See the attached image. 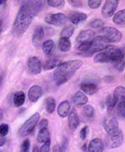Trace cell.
Masks as SVG:
<instances>
[{"label": "cell", "instance_id": "obj_14", "mask_svg": "<svg viewBox=\"0 0 125 152\" xmlns=\"http://www.w3.org/2000/svg\"><path fill=\"white\" fill-rule=\"evenodd\" d=\"M44 38V29L41 26H38L32 35V44L35 48H39L41 41Z\"/></svg>", "mask_w": 125, "mask_h": 152}, {"label": "cell", "instance_id": "obj_19", "mask_svg": "<svg viewBox=\"0 0 125 152\" xmlns=\"http://www.w3.org/2000/svg\"><path fill=\"white\" fill-rule=\"evenodd\" d=\"M94 35H95V32L92 30H89H89H84V31H81L79 33L76 40L80 44L83 43V42H88V41H90L92 39Z\"/></svg>", "mask_w": 125, "mask_h": 152}, {"label": "cell", "instance_id": "obj_26", "mask_svg": "<svg viewBox=\"0 0 125 152\" xmlns=\"http://www.w3.org/2000/svg\"><path fill=\"white\" fill-rule=\"evenodd\" d=\"M113 22L116 24L122 25L125 24V9L120 10L113 16Z\"/></svg>", "mask_w": 125, "mask_h": 152}, {"label": "cell", "instance_id": "obj_23", "mask_svg": "<svg viewBox=\"0 0 125 152\" xmlns=\"http://www.w3.org/2000/svg\"><path fill=\"white\" fill-rule=\"evenodd\" d=\"M60 60L56 57H50L48 58L46 63L44 64L43 65V69L44 70H52V69H55V67H57L59 64H60Z\"/></svg>", "mask_w": 125, "mask_h": 152}, {"label": "cell", "instance_id": "obj_34", "mask_svg": "<svg viewBox=\"0 0 125 152\" xmlns=\"http://www.w3.org/2000/svg\"><path fill=\"white\" fill-rule=\"evenodd\" d=\"M90 47H91V40H90V41H88V42L81 43V44L78 46V50L81 51V52H83V53L86 54V55H88V53H89V50H90Z\"/></svg>", "mask_w": 125, "mask_h": 152}, {"label": "cell", "instance_id": "obj_38", "mask_svg": "<svg viewBox=\"0 0 125 152\" xmlns=\"http://www.w3.org/2000/svg\"><path fill=\"white\" fill-rule=\"evenodd\" d=\"M9 132V126L7 124H0V135L2 136H7Z\"/></svg>", "mask_w": 125, "mask_h": 152}, {"label": "cell", "instance_id": "obj_48", "mask_svg": "<svg viewBox=\"0 0 125 152\" xmlns=\"http://www.w3.org/2000/svg\"><path fill=\"white\" fill-rule=\"evenodd\" d=\"M5 4H7V1H5V0H0V7L5 5Z\"/></svg>", "mask_w": 125, "mask_h": 152}, {"label": "cell", "instance_id": "obj_30", "mask_svg": "<svg viewBox=\"0 0 125 152\" xmlns=\"http://www.w3.org/2000/svg\"><path fill=\"white\" fill-rule=\"evenodd\" d=\"M74 31H75V29L72 25L64 28V30L61 31V38H66V39L71 38L73 36V34L74 33Z\"/></svg>", "mask_w": 125, "mask_h": 152}, {"label": "cell", "instance_id": "obj_44", "mask_svg": "<svg viewBox=\"0 0 125 152\" xmlns=\"http://www.w3.org/2000/svg\"><path fill=\"white\" fill-rule=\"evenodd\" d=\"M7 142V138L5 136H2V135H0V147H2L6 144Z\"/></svg>", "mask_w": 125, "mask_h": 152}, {"label": "cell", "instance_id": "obj_32", "mask_svg": "<svg viewBox=\"0 0 125 152\" xmlns=\"http://www.w3.org/2000/svg\"><path fill=\"white\" fill-rule=\"evenodd\" d=\"M116 114L119 117L125 119V102H119L116 105Z\"/></svg>", "mask_w": 125, "mask_h": 152}, {"label": "cell", "instance_id": "obj_9", "mask_svg": "<svg viewBox=\"0 0 125 152\" xmlns=\"http://www.w3.org/2000/svg\"><path fill=\"white\" fill-rule=\"evenodd\" d=\"M104 127H105V132L110 136L116 134L120 131L119 123H118V121H117V119L115 117H111V118L105 119L104 121Z\"/></svg>", "mask_w": 125, "mask_h": 152}, {"label": "cell", "instance_id": "obj_40", "mask_svg": "<svg viewBox=\"0 0 125 152\" xmlns=\"http://www.w3.org/2000/svg\"><path fill=\"white\" fill-rule=\"evenodd\" d=\"M49 149H50V140L43 143V145L39 149V152H49Z\"/></svg>", "mask_w": 125, "mask_h": 152}, {"label": "cell", "instance_id": "obj_41", "mask_svg": "<svg viewBox=\"0 0 125 152\" xmlns=\"http://www.w3.org/2000/svg\"><path fill=\"white\" fill-rule=\"evenodd\" d=\"M68 3L74 7H81L83 5V2L81 0H70Z\"/></svg>", "mask_w": 125, "mask_h": 152}, {"label": "cell", "instance_id": "obj_8", "mask_svg": "<svg viewBox=\"0 0 125 152\" xmlns=\"http://www.w3.org/2000/svg\"><path fill=\"white\" fill-rule=\"evenodd\" d=\"M103 32L105 33V37L109 40V42H120L122 37V34L119 30L111 26L104 28Z\"/></svg>", "mask_w": 125, "mask_h": 152}, {"label": "cell", "instance_id": "obj_1", "mask_svg": "<svg viewBox=\"0 0 125 152\" xmlns=\"http://www.w3.org/2000/svg\"><path fill=\"white\" fill-rule=\"evenodd\" d=\"M41 8L42 3L39 1L23 2L13 24L14 34L17 37L23 35L31 24L33 18L38 15Z\"/></svg>", "mask_w": 125, "mask_h": 152}, {"label": "cell", "instance_id": "obj_3", "mask_svg": "<svg viewBox=\"0 0 125 152\" xmlns=\"http://www.w3.org/2000/svg\"><path fill=\"white\" fill-rule=\"evenodd\" d=\"M107 63H112L115 67L121 72L125 66V53L120 48L115 46H108L104 51Z\"/></svg>", "mask_w": 125, "mask_h": 152}, {"label": "cell", "instance_id": "obj_27", "mask_svg": "<svg viewBox=\"0 0 125 152\" xmlns=\"http://www.w3.org/2000/svg\"><path fill=\"white\" fill-rule=\"evenodd\" d=\"M54 46H55V44L52 39H47L45 42H43L42 50H43L44 54L47 56H50V54L52 53V51L54 49Z\"/></svg>", "mask_w": 125, "mask_h": 152}, {"label": "cell", "instance_id": "obj_46", "mask_svg": "<svg viewBox=\"0 0 125 152\" xmlns=\"http://www.w3.org/2000/svg\"><path fill=\"white\" fill-rule=\"evenodd\" d=\"M32 152H39V148H38L37 146H34V148H33V150H32Z\"/></svg>", "mask_w": 125, "mask_h": 152}, {"label": "cell", "instance_id": "obj_21", "mask_svg": "<svg viewBox=\"0 0 125 152\" xmlns=\"http://www.w3.org/2000/svg\"><path fill=\"white\" fill-rule=\"evenodd\" d=\"M25 93L23 91H17L13 96V103L16 107H22L25 102Z\"/></svg>", "mask_w": 125, "mask_h": 152}, {"label": "cell", "instance_id": "obj_35", "mask_svg": "<svg viewBox=\"0 0 125 152\" xmlns=\"http://www.w3.org/2000/svg\"><path fill=\"white\" fill-rule=\"evenodd\" d=\"M89 26L94 29H101L104 26V22L100 19H95L92 22H90Z\"/></svg>", "mask_w": 125, "mask_h": 152}, {"label": "cell", "instance_id": "obj_18", "mask_svg": "<svg viewBox=\"0 0 125 152\" xmlns=\"http://www.w3.org/2000/svg\"><path fill=\"white\" fill-rule=\"evenodd\" d=\"M72 101L76 106H85L88 103L89 99H88L87 95H85L82 91H77L73 96Z\"/></svg>", "mask_w": 125, "mask_h": 152}, {"label": "cell", "instance_id": "obj_2", "mask_svg": "<svg viewBox=\"0 0 125 152\" xmlns=\"http://www.w3.org/2000/svg\"><path fill=\"white\" fill-rule=\"evenodd\" d=\"M82 62L79 59L61 63L54 72V81L57 85L68 82L75 72L81 67Z\"/></svg>", "mask_w": 125, "mask_h": 152}, {"label": "cell", "instance_id": "obj_52", "mask_svg": "<svg viewBox=\"0 0 125 152\" xmlns=\"http://www.w3.org/2000/svg\"><path fill=\"white\" fill-rule=\"evenodd\" d=\"M0 152H2V151H0Z\"/></svg>", "mask_w": 125, "mask_h": 152}, {"label": "cell", "instance_id": "obj_17", "mask_svg": "<svg viewBox=\"0 0 125 152\" xmlns=\"http://www.w3.org/2000/svg\"><path fill=\"white\" fill-rule=\"evenodd\" d=\"M88 18V15L81 12H71L69 14V20L75 25L80 24L81 23L84 22Z\"/></svg>", "mask_w": 125, "mask_h": 152}, {"label": "cell", "instance_id": "obj_12", "mask_svg": "<svg viewBox=\"0 0 125 152\" xmlns=\"http://www.w3.org/2000/svg\"><path fill=\"white\" fill-rule=\"evenodd\" d=\"M80 124V118L75 108H73L68 115V125L70 130L74 131L78 128Z\"/></svg>", "mask_w": 125, "mask_h": 152}, {"label": "cell", "instance_id": "obj_25", "mask_svg": "<svg viewBox=\"0 0 125 152\" xmlns=\"http://www.w3.org/2000/svg\"><path fill=\"white\" fill-rule=\"evenodd\" d=\"M38 142L40 143H45L48 140H50V132L47 128H44L39 130V134H38Z\"/></svg>", "mask_w": 125, "mask_h": 152}, {"label": "cell", "instance_id": "obj_51", "mask_svg": "<svg viewBox=\"0 0 125 152\" xmlns=\"http://www.w3.org/2000/svg\"><path fill=\"white\" fill-rule=\"evenodd\" d=\"M124 77H125V74H124Z\"/></svg>", "mask_w": 125, "mask_h": 152}, {"label": "cell", "instance_id": "obj_43", "mask_svg": "<svg viewBox=\"0 0 125 152\" xmlns=\"http://www.w3.org/2000/svg\"><path fill=\"white\" fill-rule=\"evenodd\" d=\"M53 152H62V148H61L60 145H55L53 148Z\"/></svg>", "mask_w": 125, "mask_h": 152}, {"label": "cell", "instance_id": "obj_49", "mask_svg": "<svg viewBox=\"0 0 125 152\" xmlns=\"http://www.w3.org/2000/svg\"><path fill=\"white\" fill-rule=\"evenodd\" d=\"M82 149H83V151H87V149H86V145H84V146L82 147Z\"/></svg>", "mask_w": 125, "mask_h": 152}, {"label": "cell", "instance_id": "obj_7", "mask_svg": "<svg viewBox=\"0 0 125 152\" xmlns=\"http://www.w3.org/2000/svg\"><path fill=\"white\" fill-rule=\"evenodd\" d=\"M119 1L118 0H107L105 2L102 7V15L105 18H109L114 15L116 8L118 7Z\"/></svg>", "mask_w": 125, "mask_h": 152}, {"label": "cell", "instance_id": "obj_4", "mask_svg": "<svg viewBox=\"0 0 125 152\" xmlns=\"http://www.w3.org/2000/svg\"><path fill=\"white\" fill-rule=\"evenodd\" d=\"M39 117H40L39 114L35 113L28 120H26L25 123L20 128V131H19L20 136L25 137V136H28L29 134H31V132L34 130L35 126L37 125V124H38V122L39 120Z\"/></svg>", "mask_w": 125, "mask_h": 152}, {"label": "cell", "instance_id": "obj_16", "mask_svg": "<svg viewBox=\"0 0 125 152\" xmlns=\"http://www.w3.org/2000/svg\"><path fill=\"white\" fill-rule=\"evenodd\" d=\"M123 142V134L122 132L120 130L116 134L110 136V142H109V148H119Z\"/></svg>", "mask_w": 125, "mask_h": 152}, {"label": "cell", "instance_id": "obj_5", "mask_svg": "<svg viewBox=\"0 0 125 152\" xmlns=\"http://www.w3.org/2000/svg\"><path fill=\"white\" fill-rule=\"evenodd\" d=\"M109 40L105 37V36H97L95 37L92 40H91V47H90V50L88 53V56L92 55L95 52H98V51H102L105 50L109 45Z\"/></svg>", "mask_w": 125, "mask_h": 152}, {"label": "cell", "instance_id": "obj_42", "mask_svg": "<svg viewBox=\"0 0 125 152\" xmlns=\"http://www.w3.org/2000/svg\"><path fill=\"white\" fill-rule=\"evenodd\" d=\"M47 125H48V121L47 119H42L39 124V130H41V129L47 128Z\"/></svg>", "mask_w": 125, "mask_h": 152}, {"label": "cell", "instance_id": "obj_36", "mask_svg": "<svg viewBox=\"0 0 125 152\" xmlns=\"http://www.w3.org/2000/svg\"><path fill=\"white\" fill-rule=\"evenodd\" d=\"M101 1L100 0H89V1H88V5L89 7L91 8V9H97L100 7L101 5Z\"/></svg>", "mask_w": 125, "mask_h": 152}, {"label": "cell", "instance_id": "obj_24", "mask_svg": "<svg viewBox=\"0 0 125 152\" xmlns=\"http://www.w3.org/2000/svg\"><path fill=\"white\" fill-rule=\"evenodd\" d=\"M72 44L69 39L66 38H61L58 43V48L61 52H67L71 49Z\"/></svg>", "mask_w": 125, "mask_h": 152}, {"label": "cell", "instance_id": "obj_33", "mask_svg": "<svg viewBox=\"0 0 125 152\" xmlns=\"http://www.w3.org/2000/svg\"><path fill=\"white\" fill-rule=\"evenodd\" d=\"M47 3L49 7L54 8H62L65 5V1L64 0H48Z\"/></svg>", "mask_w": 125, "mask_h": 152}, {"label": "cell", "instance_id": "obj_29", "mask_svg": "<svg viewBox=\"0 0 125 152\" xmlns=\"http://www.w3.org/2000/svg\"><path fill=\"white\" fill-rule=\"evenodd\" d=\"M55 109V100L53 97H49L46 100V110L47 113L52 114Z\"/></svg>", "mask_w": 125, "mask_h": 152}, {"label": "cell", "instance_id": "obj_15", "mask_svg": "<svg viewBox=\"0 0 125 152\" xmlns=\"http://www.w3.org/2000/svg\"><path fill=\"white\" fill-rule=\"evenodd\" d=\"M88 151L89 152H103L104 151V143L102 140L99 138H95L93 139L88 147Z\"/></svg>", "mask_w": 125, "mask_h": 152}, {"label": "cell", "instance_id": "obj_39", "mask_svg": "<svg viewBox=\"0 0 125 152\" xmlns=\"http://www.w3.org/2000/svg\"><path fill=\"white\" fill-rule=\"evenodd\" d=\"M88 133H89V127L88 126H84L81 130V132H80V137H81V139L83 140H86V138L88 136Z\"/></svg>", "mask_w": 125, "mask_h": 152}, {"label": "cell", "instance_id": "obj_31", "mask_svg": "<svg viewBox=\"0 0 125 152\" xmlns=\"http://www.w3.org/2000/svg\"><path fill=\"white\" fill-rule=\"evenodd\" d=\"M83 115L87 118H93L95 115V109L91 105H85L82 110Z\"/></svg>", "mask_w": 125, "mask_h": 152}, {"label": "cell", "instance_id": "obj_37", "mask_svg": "<svg viewBox=\"0 0 125 152\" xmlns=\"http://www.w3.org/2000/svg\"><path fill=\"white\" fill-rule=\"evenodd\" d=\"M30 146H31L30 140L28 139L24 140L21 145V152H29L30 151Z\"/></svg>", "mask_w": 125, "mask_h": 152}, {"label": "cell", "instance_id": "obj_10", "mask_svg": "<svg viewBox=\"0 0 125 152\" xmlns=\"http://www.w3.org/2000/svg\"><path fill=\"white\" fill-rule=\"evenodd\" d=\"M28 69L31 74H39L42 71V64L37 56H31L28 59Z\"/></svg>", "mask_w": 125, "mask_h": 152}, {"label": "cell", "instance_id": "obj_11", "mask_svg": "<svg viewBox=\"0 0 125 152\" xmlns=\"http://www.w3.org/2000/svg\"><path fill=\"white\" fill-rule=\"evenodd\" d=\"M43 94V90L40 86L39 85H33L30 88L29 90V92H28V97H29V99L33 102V103H36L42 96Z\"/></svg>", "mask_w": 125, "mask_h": 152}, {"label": "cell", "instance_id": "obj_47", "mask_svg": "<svg viewBox=\"0 0 125 152\" xmlns=\"http://www.w3.org/2000/svg\"><path fill=\"white\" fill-rule=\"evenodd\" d=\"M2 28H3V21H2L1 18H0V31H1Z\"/></svg>", "mask_w": 125, "mask_h": 152}, {"label": "cell", "instance_id": "obj_13", "mask_svg": "<svg viewBox=\"0 0 125 152\" xmlns=\"http://www.w3.org/2000/svg\"><path fill=\"white\" fill-rule=\"evenodd\" d=\"M70 112H71V105L67 100L62 101L57 107V114L62 118H65L66 116H68Z\"/></svg>", "mask_w": 125, "mask_h": 152}, {"label": "cell", "instance_id": "obj_6", "mask_svg": "<svg viewBox=\"0 0 125 152\" xmlns=\"http://www.w3.org/2000/svg\"><path fill=\"white\" fill-rule=\"evenodd\" d=\"M45 22L54 26H62L68 22V17L62 13L48 14L45 16Z\"/></svg>", "mask_w": 125, "mask_h": 152}, {"label": "cell", "instance_id": "obj_20", "mask_svg": "<svg viewBox=\"0 0 125 152\" xmlns=\"http://www.w3.org/2000/svg\"><path fill=\"white\" fill-rule=\"evenodd\" d=\"M81 90L85 95H93L97 91V86L94 83H85L81 84Z\"/></svg>", "mask_w": 125, "mask_h": 152}, {"label": "cell", "instance_id": "obj_50", "mask_svg": "<svg viewBox=\"0 0 125 152\" xmlns=\"http://www.w3.org/2000/svg\"><path fill=\"white\" fill-rule=\"evenodd\" d=\"M124 48H125V45H124Z\"/></svg>", "mask_w": 125, "mask_h": 152}, {"label": "cell", "instance_id": "obj_22", "mask_svg": "<svg viewBox=\"0 0 125 152\" xmlns=\"http://www.w3.org/2000/svg\"><path fill=\"white\" fill-rule=\"evenodd\" d=\"M113 96L114 97L117 103L125 102V88L121 86H118L114 89Z\"/></svg>", "mask_w": 125, "mask_h": 152}, {"label": "cell", "instance_id": "obj_28", "mask_svg": "<svg viewBox=\"0 0 125 152\" xmlns=\"http://www.w3.org/2000/svg\"><path fill=\"white\" fill-rule=\"evenodd\" d=\"M105 105H106V108H107V112L110 114L113 108L116 107L117 105V101L115 100L114 97L113 95H109L106 99V101H105Z\"/></svg>", "mask_w": 125, "mask_h": 152}, {"label": "cell", "instance_id": "obj_45", "mask_svg": "<svg viewBox=\"0 0 125 152\" xmlns=\"http://www.w3.org/2000/svg\"><path fill=\"white\" fill-rule=\"evenodd\" d=\"M4 76H5L4 72L0 70V86L2 85V83H3V80H4Z\"/></svg>", "mask_w": 125, "mask_h": 152}]
</instances>
